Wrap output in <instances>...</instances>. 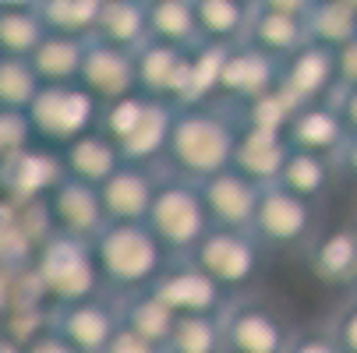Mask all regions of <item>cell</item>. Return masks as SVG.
<instances>
[{"mask_svg": "<svg viewBox=\"0 0 357 353\" xmlns=\"http://www.w3.org/2000/svg\"><path fill=\"white\" fill-rule=\"evenodd\" d=\"M103 107L82 88V85H61V88H39L36 103L29 107L32 134L50 145H71L75 138L99 127Z\"/></svg>", "mask_w": 357, "mask_h": 353, "instance_id": "5", "label": "cell"}, {"mask_svg": "<svg viewBox=\"0 0 357 353\" xmlns=\"http://www.w3.org/2000/svg\"><path fill=\"white\" fill-rule=\"evenodd\" d=\"M276 85H280V61L266 57L251 42H241V46H230L216 95L230 99L241 110V107L255 103V99H262L266 92H273Z\"/></svg>", "mask_w": 357, "mask_h": 353, "instance_id": "15", "label": "cell"}, {"mask_svg": "<svg viewBox=\"0 0 357 353\" xmlns=\"http://www.w3.org/2000/svg\"><path fill=\"white\" fill-rule=\"evenodd\" d=\"M329 103L336 107V113H340L347 134L357 138V88H336V92L329 95Z\"/></svg>", "mask_w": 357, "mask_h": 353, "instance_id": "42", "label": "cell"}, {"mask_svg": "<svg viewBox=\"0 0 357 353\" xmlns=\"http://www.w3.org/2000/svg\"><path fill=\"white\" fill-rule=\"evenodd\" d=\"M46 39V25L36 4H0V57L29 61Z\"/></svg>", "mask_w": 357, "mask_h": 353, "instance_id": "30", "label": "cell"}, {"mask_svg": "<svg viewBox=\"0 0 357 353\" xmlns=\"http://www.w3.org/2000/svg\"><path fill=\"white\" fill-rule=\"evenodd\" d=\"M85 46L82 39H68V36H50L36 46V54L29 57L36 78L43 88H61V85H78L82 74V61H85Z\"/></svg>", "mask_w": 357, "mask_h": 353, "instance_id": "24", "label": "cell"}, {"mask_svg": "<svg viewBox=\"0 0 357 353\" xmlns=\"http://www.w3.org/2000/svg\"><path fill=\"white\" fill-rule=\"evenodd\" d=\"M43 205H46V216H50L54 233L71 237V240L92 244L99 233L110 226L107 212H103V201H99V187L78 184L71 177H64L54 191H50V198L43 201Z\"/></svg>", "mask_w": 357, "mask_h": 353, "instance_id": "9", "label": "cell"}, {"mask_svg": "<svg viewBox=\"0 0 357 353\" xmlns=\"http://www.w3.org/2000/svg\"><path fill=\"white\" fill-rule=\"evenodd\" d=\"M227 353H287L290 332L280 315L259 300H237L223 311Z\"/></svg>", "mask_w": 357, "mask_h": 353, "instance_id": "10", "label": "cell"}, {"mask_svg": "<svg viewBox=\"0 0 357 353\" xmlns=\"http://www.w3.org/2000/svg\"><path fill=\"white\" fill-rule=\"evenodd\" d=\"M354 286H357V272H354Z\"/></svg>", "mask_w": 357, "mask_h": 353, "instance_id": "48", "label": "cell"}, {"mask_svg": "<svg viewBox=\"0 0 357 353\" xmlns=\"http://www.w3.org/2000/svg\"><path fill=\"white\" fill-rule=\"evenodd\" d=\"M280 187L301 201H308V205H315L329 191V159L312 156V152H294L290 148V159L280 173Z\"/></svg>", "mask_w": 357, "mask_h": 353, "instance_id": "34", "label": "cell"}, {"mask_svg": "<svg viewBox=\"0 0 357 353\" xmlns=\"http://www.w3.org/2000/svg\"><path fill=\"white\" fill-rule=\"evenodd\" d=\"M61 166H64V177L78 180V184H89V187H103L121 166V152L117 145L103 134V131H89L82 138H75L71 145L61 148Z\"/></svg>", "mask_w": 357, "mask_h": 353, "instance_id": "19", "label": "cell"}, {"mask_svg": "<svg viewBox=\"0 0 357 353\" xmlns=\"http://www.w3.org/2000/svg\"><path fill=\"white\" fill-rule=\"evenodd\" d=\"M191 262L230 293L255 279V272L262 265V244L248 230H216L213 226L202 237V244L191 251Z\"/></svg>", "mask_w": 357, "mask_h": 353, "instance_id": "6", "label": "cell"}, {"mask_svg": "<svg viewBox=\"0 0 357 353\" xmlns=\"http://www.w3.org/2000/svg\"><path fill=\"white\" fill-rule=\"evenodd\" d=\"M336 88H357V39L336 49Z\"/></svg>", "mask_w": 357, "mask_h": 353, "instance_id": "41", "label": "cell"}, {"mask_svg": "<svg viewBox=\"0 0 357 353\" xmlns=\"http://www.w3.org/2000/svg\"><path fill=\"white\" fill-rule=\"evenodd\" d=\"M32 272L54 308L99 297V283H103L99 269H96V258H92V247L85 240H71L61 233L46 237L36 247Z\"/></svg>", "mask_w": 357, "mask_h": 353, "instance_id": "3", "label": "cell"}, {"mask_svg": "<svg viewBox=\"0 0 357 353\" xmlns=\"http://www.w3.org/2000/svg\"><path fill=\"white\" fill-rule=\"evenodd\" d=\"M198 191H202V201H206V212L216 230H248L251 233L255 212H259V198L266 187L241 177L237 170H223L213 180L198 184Z\"/></svg>", "mask_w": 357, "mask_h": 353, "instance_id": "14", "label": "cell"}, {"mask_svg": "<svg viewBox=\"0 0 357 353\" xmlns=\"http://www.w3.org/2000/svg\"><path fill=\"white\" fill-rule=\"evenodd\" d=\"M174 113H177L174 103H156V99H152L142 127H138L135 138L121 148V159L131 163V166H149V163L163 159L167 141H170V127H174Z\"/></svg>", "mask_w": 357, "mask_h": 353, "instance_id": "31", "label": "cell"}, {"mask_svg": "<svg viewBox=\"0 0 357 353\" xmlns=\"http://www.w3.org/2000/svg\"><path fill=\"white\" fill-rule=\"evenodd\" d=\"M167 353H227L223 346V315H191L177 318Z\"/></svg>", "mask_w": 357, "mask_h": 353, "instance_id": "35", "label": "cell"}, {"mask_svg": "<svg viewBox=\"0 0 357 353\" xmlns=\"http://www.w3.org/2000/svg\"><path fill=\"white\" fill-rule=\"evenodd\" d=\"M283 138L294 152H312V156H322V159H340L347 141H350V134H347V127H343V120H340V113L329 99L326 103L301 107Z\"/></svg>", "mask_w": 357, "mask_h": 353, "instance_id": "18", "label": "cell"}, {"mask_svg": "<svg viewBox=\"0 0 357 353\" xmlns=\"http://www.w3.org/2000/svg\"><path fill=\"white\" fill-rule=\"evenodd\" d=\"M160 177L149 166H131L124 163L103 187H99V201H103L107 223H145L152 212V201L160 191Z\"/></svg>", "mask_w": 357, "mask_h": 353, "instance_id": "17", "label": "cell"}, {"mask_svg": "<svg viewBox=\"0 0 357 353\" xmlns=\"http://www.w3.org/2000/svg\"><path fill=\"white\" fill-rule=\"evenodd\" d=\"M117 308H121V325H124V329H131L135 336L149 339L152 346H160V350L167 353V343H170V332H174V325H177V315L163 304L156 293L142 290V293L121 297Z\"/></svg>", "mask_w": 357, "mask_h": 353, "instance_id": "27", "label": "cell"}, {"mask_svg": "<svg viewBox=\"0 0 357 353\" xmlns=\"http://www.w3.org/2000/svg\"><path fill=\"white\" fill-rule=\"evenodd\" d=\"M188 49H174L163 42H145L135 49V88L145 99L156 103H174V88H177V71Z\"/></svg>", "mask_w": 357, "mask_h": 353, "instance_id": "22", "label": "cell"}, {"mask_svg": "<svg viewBox=\"0 0 357 353\" xmlns=\"http://www.w3.org/2000/svg\"><path fill=\"white\" fill-rule=\"evenodd\" d=\"M32 124L29 113H8L0 110V159H11L25 148H32Z\"/></svg>", "mask_w": 357, "mask_h": 353, "instance_id": "38", "label": "cell"}, {"mask_svg": "<svg viewBox=\"0 0 357 353\" xmlns=\"http://www.w3.org/2000/svg\"><path fill=\"white\" fill-rule=\"evenodd\" d=\"M287 353H343L333 339V332H322V329H308V332H297L290 336V346Z\"/></svg>", "mask_w": 357, "mask_h": 353, "instance_id": "40", "label": "cell"}, {"mask_svg": "<svg viewBox=\"0 0 357 353\" xmlns=\"http://www.w3.org/2000/svg\"><path fill=\"white\" fill-rule=\"evenodd\" d=\"M39 78L29 61H0V110L8 113H29V107L39 95Z\"/></svg>", "mask_w": 357, "mask_h": 353, "instance_id": "36", "label": "cell"}, {"mask_svg": "<svg viewBox=\"0 0 357 353\" xmlns=\"http://www.w3.org/2000/svg\"><path fill=\"white\" fill-rule=\"evenodd\" d=\"M36 11H39L50 36H68V39L92 42L96 29H99L103 0H39Z\"/></svg>", "mask_w": 357, "mask_h": 353, "instance_id": "28", "label": "cell"}, {"mask_svg": "<svg viewBox=\"0 0 357 353\" xmlns=\"http://www.w3.org/2000/svg\"><path fill=\"white\" fill-rule=\"evenodd\" d=\"M25 353H78L61 332H54V329H43L32 343H25Z\"/></svg>", "mask_w": 357, "mask_h": 353, "instance_id": "44", "label": "cell"}, {"mask_svg": "<svg viewBox=\"0 0 357 353\" xmlns=\"http://www.w3.org/2000/svg\"><path fill=\"white\" fill-rule=\"evenodd\" d=\"M287 159H290V145H287L283 134H266V131L241 127L230 170L255 180L259 187H273V184H280V173H283Z\"/></svg>", "mask_w": 357, "mask_h": 353, "instance_id": "20", "label": "cell"}, {"mask_svg": "<svg viewBox=\"0 0 357 353\" xmlns=\"http://www.w3.org/2000/svg\"><path fill=\"white\" fill-rule=\"evenodd\" d=\"M244 42H251L255 49H262V54L273 57V61H287L290 54H297L301 46H308V25H304L301 18L273 11L269 0H259Z\"/></svg>", "mask_w": 357, "mask_h": 353, "instance_id": "21", "label": "cell"}, {"mask_svg": "<svg viewBox=\"0 0 357 353\" xmlns=\"http://www.w3.org/2000/svg\"><path fill=\"white\" fill-rule=\"evenodd\" d=\"M78 85L96 99L99 107H110V103H117V99L135 95L138 92L135 88V54L92 39L85 46V61H82Z\"/></svg>", "mask_w": 357, "mask_h": 353, "instance_id": "13", "label": "cell"}, {"mask_svg": "<svg viewBox=\"0 0 357 353\" xmlns=\"http://www.w3.org/2000/svg\"><path fill=\"white\" fill-rule=\"evenodd\" d=\"M304 25H308V42H319L336 54L340 46L357 39V4L354 0H315Z\"/></svg>", "mask_w": 357, "mask_h": 353, "instance_id": "32", "label": "cell"}, {"mask_svg": "<svg viewBox=\"0 0 357 353\" xmlns=\"http://www.w3.org/2000/svg\"><path fill=\"white\" fill-rule=\"evenodd\" d=\"M163 304L177 315V318H191V315H223L227 304V290L209 279L191 258H174L167 265V272L149 286Z\"/></svg>", "mask_w": 357, "mask_h": 353, "instance_id": "7", "label": "cell"}, {"mask_svg": "<svg viewBox=\"0 0 357 353\" xmlns=\"http://www.w3.org/2000/svg\"><path fill=\"white\" fill-rule=\"evenodd\" d=\"M145 226L167 247L170 258H191V251L202 244V237L213 230V219L206 212V201H202L198 184L163 177Z\"/></svg>", "mask_w": 357, "mask_h": 353, "instance_id": "4", "label": "cell"}, {"mask_svg": "<svg viewBox=\"0 0 357 353\" xmlns=\"http://www.w3.org/2000/svg\"><path fill=\"white\" fill-rule=\"evenodd\" d=\"M64 180L61 156L46 152V148H25V152L0 159V191L8 194L15 205H39L50 198L57 184Z\"/></svg>", "mask_w": 357, "mask_h": 353, "instance_id": "12", "label": "cell"}, {"mask_svg": "<svg viewBox=\"0 0 357 353\" xmlns=\"http://www.w3.org/2000/svg\"><path fill=\"white\" fill-rule=\"evenodd\" d=\"M89 247H92L99 279L121 297L149 290L174 262L145 223H110Z\"/></svg>", "mask_w": 357, "mask_h": 353, "instance_id": "2", "label": "cell"}, {"mask_svg": "<svg viewBox=\"0 0 357 353\" xmlns=\"http://www.w3.org/2000/svg\"><path fill=\"white\" fill-rule=\"evenodd\" d=\"M312 230H315V209L308 201L287 194L280 184L262 191L259 212L251 223V233L262 247H297L312 237Z\"/></svg>", "mask_w": 357, "mask_h": 353, "instance_id": "8", "label": "cell"}, {"mask_svg": "<svg viewBox=\"0 0 357 353\" xmlns=\"http://www.w3.org/2000/svg\"><path fill=\"white\" fill-rule=\"evenodd\" d=\"M50 329L61 332L78 353H103L114 332L121 329V308L117 300H103V297L78 300V304L54 308Z\"/></svg>", "mask_w": 357, "mask_h": 353, "instance_id": "11", "label": "cell"}, {"mask_svg": "<svg viewBox=\"0 0 357 353\" xmlns=\"http://www.w3.org/2000/svg\"><path fill=\"white\" fill-rule=\"evenodd\" d=\"M149 103L152 99L145 95H128V99H117V103L103 107V113H99V131H103L114 145H117V152L135 138V131L142 127L145 113H149Z\"/></svg>", "mask_w": 357, "mask_h": 353, "instance_id": "37", "label": "cell"}, {"mask_svg": "<svg viewBox=\"0 0 357 353\" xmlns=\"http://www.w3.org/2000/svg\"><path fill=\"white\" fill-rule=\"evenodd\" d=\"M145 15L152 42H163L174 49H195L202 42L195 0H145Z\"/></svg>", "mask_w": 357, "mask_h": 353, "instance_id": "25", "label": "cell"}, {"mask_svg": "<svg viewBox=\"0 0 357 353\" xmlns=\"http://www.w3.org/2000/svg\"><path fill=\"white\" fill-rule=\"evenodd\" d=\"M0 353H25V346L15 343V339H8V336H0Z\"/></svg>", "mask_w": 357, "mask_h": 353, "instance_id": "47", "label": "cell"}, {"mask_svg": "<svg viewBox=\"0 0 357 353\" xmlns=\"http://www.w3.org/2000/svg\"><path fill=\"white\" fill-rule=\"evenodd\" d=\"M195 15L202 42L241 46L248 39L255 4L251 0H195Z\"/></svg>", "mask_w": 357, "mask_h": 353, "instance_id": "23", "label": "cell"}, {"mask_svg": "<svg viewBox=\"0 0 357 353\" xmlns=\"http://www.w3.org/2000/svg\"><path fill=\"white\" fill-rule=\"evenodd\" d=\"M336 163H340V166H343V170H347V173H350L354 180H357V138H350V141H347L343 156H340Z\"/></svg>", "mask_w": 357, "mask_h": 353, "instance_id": "46", "label": "cell"}, {"mask_svg": "<svg viewBox=\"0 0 357 353\" xmlns=\"http://www.w3.org/2000/svg\"><path fill=\"white\" fill-rule=\"evenodd\" d=\"M333 339L343 353H357V300H350V304L333 318Z\"/></svg>", "mask_w": 357, "mask_h": 353, "instance_id": "39", "label": "cell"}, {"mask_svg": "<svg viewBox=\"0 0 357 353\" xmlns=\"http://www.w3.org/2000/svg\"><path fill=\"white\" fill-rule=\"evenodd\" d=\"M312 272L329 286H350L357 272V230L343 226L312 247Z\"/></svg>", "mask_w": 357, "mask_h": 353, "instance_id": "29", "label": "cell"}, {"mask_svg": "<svg viewBox=\"0 0 357 353\" xmlns=\"http://www.w3.org/2000/svg\"><path fill=\"white\" fill-rule=\"evenodd\" d=\"M11 315V279H8V269H0V329H4Z\"/></svg>", "mask_w": 357, "mask_h": 353, "instance_id": "45", "label": "cell"}, {"mask_svg": "<svg viewBox=\"0 0 357 353\" xmlns=\"http://www.w3.org/2000/svg\"><path fill=\"white\" fill-rule=\"evenodd\" d=\"M297 110H301V103L290 95V92H283L280 85L273 88V92H266L262 99H255V103H248V107H241L234 117H237V124L241 127H248V131H266V134H287V127H290V120L297 117Z\"/></svg>", "mask_w": 357, "mask_h": 353, "instance_id": "33", "label": "cell"}, {"mask_svg": "<svg viewBox=\"0 0 357 353\" xmlns=\"http://www.w3.org/2000/svg\"><path fill=\"white\" fill-rule=\"evenodd\" d=\"M237 134H241V124L227 110H216V107L177 110L167 152H163L167 177H177L188 184H206L216 173L230 170Z\"/></svg>", "mask_w": 357, "mask_h": 353, "instance_id": "1", "label": "cell"}, {"mask_svg": "<svg viewBox=\"0 0 357 353\" xmlns=\"http://www.w3.org/2000/svg\"><path fill=\"white\" fill-rule=\"evenodd\" d=\"M103 353H163L160 346H152L149 339H142V336H135L131 329H117L114 332V339H110V346L103 350Z\"/></svg>", "mask_w": 357, "mask_h": 353, "instance_id": "43", "label": "cell"}, {"mask_svg": "<svg viewBox=\"0 0 357 353\" xmlns=\"http://www.w3.org/2000/svg\"><path fill=\"white\" fill-rule=\"evenodd\" d=\"M0 61H4V57H0Z\"/></svg>", "mask_w": 357, "mask_h": 353, "instance_id": "49", "label": "cell"}, {"mask_svg": "<svg viewBox=\"0 0 357 353\" xmlns=\"http://www.w3.org/2000/svg\"><path fill=\"white\" fill-rule=\"evenodd\" d=\"M96 39L117 46V49H142L149 42V15H145V0H103L99 11V29Z\"/></svg>", "mask_w": 357, "mask_h": 353, "instance_id": "26", "label": "cell"}, {"mask_svg": "<svg viewBox=\"0 0 357 353\" xmlns=\"http://www.w3.org/2000/svg\"><path fill=\"white\" fill-rule=\"evenodd\" d=\"M280 88L290 92L301 107L326 103L336 92V57L333 49L308 42L287 61H280Z\"/></svg>", "mask_w": 357, "mask_h": 353, "instance_id": "16", "label": "cell"}]
</instances>
